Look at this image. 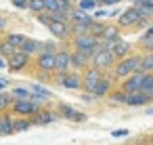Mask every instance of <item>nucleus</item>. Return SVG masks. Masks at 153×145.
Instances as JSON below:
<instances>
[{"label":"nucleus","instance_id":"2","mask_svg":"<svg viewBox=\"0 0 153 145\" xmlns=\"http://www.w3.org/2000/svg\"><path fill=\"white\" fill-rule=\"evenodd\" d=\"M71 42H74V51L84 53V55H88V57H92V55H94V51L99 49V38H94V36H90V34L74 36V38H71Z\"/></svg>","mask_w":153,"mask_h":145},{"label":"nucleus","instance_id":"13","mask_svg":"<svg viewBox=\"0 0 153 145\" xmlns=\"http://www.w3.org/2000/svg\"><path fill=\"white\" fill-rule=\"evenodd\" d=\"M88 65H90V57H88V55L78 53V51H71V53H69V67H71L74 72H80V74H82Z\"/></svg>","mask_w":153,"mask_h":145},{"label":"nucleus","instance_id":"42","mask_svg":"<svg viewBox=\"0 0 153 145\" xmlns=\"http://www.w3.org/2000/svg\"><path fill=\"white\" fill-rule=\"evenodd\" d=\"M94 17H97V21H99L101 17H107V11H97V15H94Z\"/></svg>","mask_w":153,"mask_h":145},{"label":"nucleus","instance_id":"40","mask_svg":"<svg viewBox=\"0 0 153 145\" xmlns=\"http://www.w3.org/2000/svg\"><path fill=\"white\" fill-rule=\"evenodd\" d=\"M117 2H122V0H97V4H103V7H113Z\"/></svg>","mask_w":153,"mask_h":145},{"label":"nucleus","instance_id":"9","mask_svg":"<svg viewBox=\"0 0 153 145\" xmlns=\"http://www.w3.org/2000/svg\"><path fill=\"white\" fill-rule=\"evenodd\" d=\"M101 76H103V72H99V70H94V67L88 65V67L82 72V90L92 93V88L97 86V82L101 80Z\"/></svg>","mask_w":153,"mask_h":145},{"label":"nucleus","instance_id":"8","mask_svg":"<svg viewBox=\"0 0 153 145\" xmlns=\"http://www.w3.org/2000/svg\"><path fill=\"white\" fill-rule=\"evenodd\" d=\"M57 116L63 118V120H69V122H86V114L78 111L76 107H71V105H67V103H59Z\"/></svg>","mask_w":153,"mask_h":145},{"label":"nucleus","instance_id":"45","mask_svg":"<svg viewBox=\"0 0 153 145\" xmlns=\"http://www.w3.org/2000/svg\"><path fill=\"white\" fill-rule=\"evenodd\" d=\"M145 36H153V23H149V28H147V32H145Z\"/></svg>","mask_w":153,"mask_h":145},{"label":"nucleus","instance_id":"41","mask_svg":"<svg viewBox=\"0 0 153 145\" xmlns=\"http://www.w3.org/2000/svg\"><path fill=\"white\" fill-rule=\"evenodd\" d=\"M128 130H113V137H126Z\"/></svg>","mask_w":153,"mask_h":145},{"label":"nucleus","instance_id":"46","mask_svg":"<svg viewBox=\"0 0 153 145\" xmlns=\"http://www.w3.org/2000/svg\"><path fill=\"white\" fill-rule=\"evenodd\" d=\"M147 97H149V101H151V103H153V86H151V88H149V90H147Z\"/></svg>","mask_w":153,"mask_h":145},{"label":"nucleus","instance_id":"28","mask_svg":"<svg viewBox=\"0 0 153 145\" xmlns=\"http://www.w3.org/2000/svg\"><path fill=\"white\" fill-rule=\"evenodd\" d=\"M105 28H107V23H101V21L92 19V23H90V30H88V34H90V36H94V38H101V34L105 32Z\"/></svg>","mask_w":153,"mask_h":145},{"label":"nucleus","instance_id":"31","mask_svg":"<svg viewBox=\"0 0 153 145\" xmlns=\"http://www.w3.org/2000/svg\"><path fill=\"white\" fill-rule=\"evenodd\" d=\"M107 97H109L111 103H117V105H124V103H126V93H122L120 88H117V90H111Z\"/></svg>","mask_w":153,"mask_h":145},{"label":"nucleus","instance_id":"44","mask_svg":"<svg viewBox=\"0 0 153 145\" xmlns=\"http://www.w3.org/2000/svg\"><path fill=\"white\" fill-rule=\"evenodd\" d=\"M82 99H84V101H92V99H94V97H92V95H90V93H84V95H82Z\"/></svg>","mask_w":153,"mask_h":145},{"label":"nucleus","instance_id":"33","mask_svg":"<svg viewBox=\"0 0 153 145\" xmlns=\"http://www.w3.org/2000/svg\"><path fill=\"white\" fill-rule=\"evenodd\" d=\"M15 53V49L7 42V40H0V57H4V59H9L11 55Z\"/></svg>","mask_w":153,"mask_h":145},{"label":"nucleus","instance_id":"16","mask_svg":"<svg viewBox=\"0 0 153 145\" xmlns=\"http://www.w3.org/2000/svg\"><path fill=\"white\" fill-rule=\"evenodd\" d=\"M55 72H69V51L67 49H57L55 53Z\"/></svg>","mask_w":153,"mask_h":145},{"label":"nucleus","instance_id":"4","mask_svg":"<svg viewBox=\"0 0 153 145\" xmlns=\"http://www.w3.org/2000/svg\"><path fill=\"white\" fill-rule=\"evenodd\" d=\"M55 84H61L69 90H82V74L80 72H61L55 74Z\"/></svg>","mask_w":153,"mask_h":145},{"label":"nucleus","instance_id":"21","mask_svg":"<svg viewBox=\"0 0 153 145\" xmlns=\"http://www.w3.org/2000/svg\"><path fill=\"white\" fill-rule=\"evenodd\" d=\"M90 21H92V17H88V13H82V11L74 9L69 13V21L67 23H90Z\"/></svg>","mask_w":153,"mask_h":145},{"label":"nucleus","instance_id":"10","mask_svg":"<svg viewBox=\"0 0 153 145\" xmlns=\"http://www.w3.org/2000/svg\"><path fill=\"white\" fill-rule=\"evenodd\" d=\"M143 76H145V72H134V74H130L128 78H124V80H122V84H120V90H122V93H126V95L140 90Z\"/></svg>","mask_w":153,"mask_h":145},{"label":"nucleus","instance_id":"3","mask_svg":"<svg viewBox=\"0 0 153 145\" xmlns=\"http://www.w3.org/2000/svg\"><path fill=\"white\" fill-rule=\"evenodd\" d=\"M113 65H115V59H113L111 51H107V49H97L94 55L90 57V67H94L99 72H111Z\"/></svg>","mask_w":153,"mask_h":145},{"label":"nucleus","instance_id":"36","mask_svg":"<svg viewBox=\"0 0 153 145\" xmlns=\"http://www.w3.org/2000/svg\"><path fill=\"white\" fill-rule=\"evenodd\" d=\"M151 86H153V74H145V76H143V82H140V90L147 93Z\"/></svg>","mask_w":153,"mask_h":145},{"label":"nucleus","instance_id":"19","mask_svg":"<svg viewBox=\"0 0 153 145\" xmlns=\"http://www.w3.org/2000/svg\"><path fill=\"white\" fill-rule=\"evenodd\" d=\"M13 120L11 111L0 114V135H13Z\"/></svg>","mask_w":153,"mask_h":145},{"label":"nucleus","instance_id":"49","mask_svg":"<svg viewBox=\"0 0 153 145\" xmlns=\"http://www.w3.org/2000/svg\"><path fill=\"white\" fill-rule=\"evenodd\" d=\"M147 114H149V116H153V107H149V109H147Z\"/></svg>","mask_w":153,"mask_h":145},{"label":"nucleus","instance_id":"27","mask_svg":"<svg viewBox=\"0 0 153 145\" xmlns=\"http://www.w3.org/2000/svg\"><path fill=\"white\" fill-rule=\"evenodd\" d=\"M15 118V116H13ZM32 126V120L30 118H15L13 120V132H23Z\"/></svg>","mask_w":153,"mask_h":145},{"label":"nucleus","instance_id":"34","mask_svg":"<svg viewBox=\"0 0 153 145\" xmlns=\"http://www.w3.org/2000/svg\"><path fill=\"white\" fill-rule=\"evenodd\" d=\"M44 2V13H55L61 9V2L59 0H42Z\"/></svg>","mask_w":153,"mask_h":145},{"label":"nucleus","instance_id":"24","mask_svg":"<svg viewBox=\"0 0 153 145\" xmlns=\"http://www.w3.org/2000/svg\"><path fill=\"white\" fill-rule=\"evenodd\" d=\"M4 40H7V42H9V44H11L15 51H19V49L23 46V42L27 40V36H23V34H9Z\"/></svg>","mask_w":153,"mask_h":145},{"label":"nucleus","instance_id":"35","mask_svg":"<svg viewBox=\"0 0 153 145\" xmlns=\"http://www.w3.org/2000/svg\"><path fill=\"white\" fill-rule=\"evenodd\" d=\"M140 46L145 53H153V36H143L140 38Z\"/></svg>","mask_w":153,"mask_h":145},{"label":"nucleus","instance_id":"43","mask_svg":"<svg viewBox=\"0 0 153 145\" xmlns=\"http://www.w3.org/2000/svg\"><path fill=\"white\" fill-rule=\"evenodd\" d=\"M4 28H7V17L0 15V30H4Z\"/></svg>","mask_w":153,"mask_h":145},{"label":"nucleus","instance_id":"15","mask_svg":"<svg viewBox=\"0 0 153 145\" xmlns=\"http://www.w3.org/2000/svg\"><path fill=\"white\" fill-rule=\"evenodd\" d=\"M111 55H113V59L115 61H120V59H126L128 55H132V44L128 42V40H117L115 44H113V49H111Z\"/></svg>","mask_w":153,"mask_h":145},{"label":"nucleus","instance_id":"14","mask_svg":"<svg viewBox=\"0 0 153 145\" xmlns=\"http://www.w3.org/2000/svg\"><path fill=\"white\" fill-rule=\"evenodd\" d=\"M30 59H32V57H27L25 53H21V51H15V53H13L9 59H7V65H9V70H13V72H19V70H25V67H27Z\"/></svg>","mask_w":153,"mask_h":145},{"label":"nucleus","instance_id":"12","mask_svg":"<svg viewBox=\"0 0 153 145\" xmlns=\"http://www.w3.org/2000/svg\"><path fill=\"white\" fill-rule=\"evenodd\" d=\"M34 63H36V70H40L42 74H51L55 72V53H38Z\"/></svg>","mask_w":153,"mask_h":145},{"label":"nucleus","instance_id":"5","mask_svg":"<svg viewBox=\"0 0 153 145\" xmlns=\"http://www.w3.org/2000/svg\"><path fill=\"white\" fill-rule=\"evenodd\" d=\"M145 25H149V21H143V19L138 17L134 4H132L130 9H126V11L120 15V19H117V28H145Z\"/></svg>","mask_w":153,"mask_h":145},{"label":"nucleus","instance_id":"38","mask_svg":"<svg viewBox=\"0 0 153 145\" xmlns=\"http://www.w3.org/2000/svg\"><path fill=\"white\" fill-rule=\"evenodd\" d=\"M59 2H61V9L63 11H67V13L74 11V0H59Z\"/></svg>","mask_w":153,"mask_h":145},{"label":"nucleus","instance_id":"20","mask_svg":"<svg viewBox=\"0 0 153 145\" xmlns=\"http://www.w3.org/2000/svg\"><path fill=\"white\" fill-rule=\"evenodd\" d=\"M19 51H21V53H25L27 57H34V55H38V51H40V40L27 38V40L23 42V46H21Z\"/></svg>","mask_w":153,"mask_h":145},{"label":"nucleus","instance_id":"29","mask_svg":"<svg viewBox=\"0 0 153 145\" xmlns=\"http://www.w3.org/2000/svg\"><path fill=\"white\" fill-rule=\"evenodd\" d=\"M97 7V0H78V2L74 4V9H78V11H82V13H88V11H92Z\"/></svg>","mask_w":153,"mask_h":145},{"label":"nucleus","instance_id":"23","mask_svg":"<svg viewBox=\"0 0 153 145\" xmlns=\"http://www.w3.org/2000/svg\"><path fill=\"white\" fill-rule=\"evenodd\" d=\"M11 105H13V97L9 90H0V114L4 111H11Z\"/></svg>","mask_w":153,"mask_h":145},{"label":"nucleus","instance_id":"22","mask_svg":"<svg viewBox=\"0 0 153 145\" xmlns=\"http://www.w3.org/2000/svg\"><path fill=\"white\" fill-rule=\"evenodd\" d=\"M140 72L153 74V53H143L140 55Z\"/></svg>","mask_w":153,"mask_h":145},{"label":"nucleus","instance_id":"39","mask_svg":"<svg viewBox=\"0 0 153 145\" xmlns=\"http://www.w3.org/2000/svg\"><path fill=\"white\" fill-rule=\"evenodd\" d=\"M15 9H27V0H11Z\"/></svg>","mask_w":153,"mask_h":145},{"label":"nucleus","instance_id":"18","mask_svg":"<svg viewBox=\"0 0 153 145\" xmlns=\"http://www.w3.org/2000/svg\"><path fill=\"white\" fill-rule=\"evenodd\" d=\"M149 103H151V101H149L147 93H143V90H136V93L126 95V105H130V107H145V105H149Z\"/></svg>","mask_w":153,"mask_h":145},{"label":"nucleus","instance_id":"48","mask_svg":"<svg viewBox=\"0 0 153 145\" xmlns=\"http://www.w3.org/2000/svg\"><path fill=\"white\" fill-rule=\"evenodd\" d=\"M0 67H7V59H2V57H0Z\"/></svg>","mask_w":153,"mask_h":145},{"label":"nucleus","instance_id":"32","mask_svg":"<svg viewBox=\"0 0 153 145\" xmlns=\"http://www.w3.org/2000/svg\"><path fill=\"white\" fill-rule=\"evenodd\" d=\"M27 9H30L34 15L44 13V2H42V0H27Z\"/></svg>","mask_w":153,"mask_h":145},{"label":"nucleus","instance_id":"50","mask_svg":"<svg viewBox=\"0 0 153 145\" xmlns=\"http://www.w3.org/2000/svg\"><path fill=\"white\" fill-rule=\"evenodd\" d=\"M151 145H153V135H151Z\"/></svg>","mask_w":153,"mask_h":145},{"label":"nucleus","instance_id":"1","mask_svg":"<svg viewBox=\"0 0 153 145\" xmlns=\"http://www.w3.org/2000/svg\"><path fill=\"white\" fill-rule=\"evenodd\" d=\"M140 55L143 53H132V55H128L126 59H120V61H115V65L111 67V76H113V80H124V78H128L130 74H134V72H140Z\"/></svg>","mask_w":153,"mask_h":145},{"label":"nucleus","instance_id":"37","mask_svg":"<svg viewBox=\"0 0 153 145\" xmlns=\"http://www.w3.org/2000/svg\"><path fill=\"white\" fill-rule=\"evenodd\" d=\"M36 19H38V23H44L46 28H48V25H51V21H53V19H51V13H38V15H36Z\"/></svg>","mask_w":153,"mask_h":145},{"label":"nucleus","instance_id":"26","mask_svg":"<svg viewBox=\"0 0 153 145\" xmlns=\"http://www.w3.org/2000/svg\"><path fill=\"white\" fill-rule=\"evenodd\" d=\"M30 93H32L34 97H38V99H44V101H48V99H53V93H51L48 88H44V86H40V84H34V86L30 88Z\"/></svg>","mask_w":153,"mask_h":145},{"label":"nucleus","instance_id":"47","mask_svg":"<svg viewBox=\"0 0 153 145\" xmlns=\"http://www.w3.org/2000/svg\"><path fill=\"white\" fill-rule=\"evenodd\" d=\"M7 88V80H0V90H4Z\"/></svg>","mask_w":153,"mask_h":145},{"label":"nucleus","instance_id":"51","mask_svg":"<svg viewBox=\"0 0 153 145\" xmlns=\"http://www.w3.org/2000/svg\"><path fill=\"white\" fill-rule=\"evenodd\" d=\"M134 145H140V143H134Z\"/></svg>","mask_w":153,"mask_h":145},{"label":"nucleus","instance_id":"7","mask_svg":"<svg viewBox=\"0 0 153 145\" xmlns=\"http://www.w3.org/2000/svg\"><path fill=\"white\" fill-rule=\"evenodd\" d=\"M42 107H38V105H34L32 101H13V105H11V116H15V118H32L36 111H40Z\"/></svg>","mask_w":153,"mask_h":145},{"label":"nucleus","instance_id":"6","mask_svg":"<svg viewBox=\"0 0 153 145\" xmlns=\"http://www.w3.org/2000/svg\"><path fill=\"white\" fill-rule=\"evenodd\" d=\"M113 76H111V72H103V76H101V80L97 82V86L92 88V97L94 99H105L111 90H113Z\"/></svg>","mask_w":153,"mask_h":145},{"label":"nucleus","instance_id":"25","mask_svg":"<svg viewBox=\"0 0 153 145\" xmlns=\"http://www.w3.org/2000/svg\"><path fill=\"white\" fill-rule=\"evenodd\" d=\"M11 93V97H13V101H30V88H23V86H17V88H13V90H9Z\"/></svg>","mask_w":153,"mask_h":145},{"label":"nucleus","instance_id":"17","mask_svg":"<svg viewBox=\"0 0 153 145\" xmlns=\"http://www.w3.org/2000/svg\"><path fill=\"white\" fill-rule=\"evenodd\" d=\"M48 30H51V34H53L55 38H59V40L69 38V23H67V21H51Z\"/></svg>","mask_w":153,"mask_h":145},{"label":"nucleus","instance_id":"11","mask_svg":"<svg viewBox=\"0 0 153 145\" xmlns=\"http://www.w3.org/2000/svg\"><path fill=\"white\" fill-rule=\"evenodd\" d=\"M30 120H32V126H34V124H38V126H48V124L57 122V120H59V116H57V111H55V109L42 107V109H40V111H36Z\"/></svg>","mask_w":153,"mask_h":145},{"label":"nucleus","instance_id":"30","mask_svg":"<svg viewBox=\"0 0 153 145\" xmlns=\"http://www.w3.org/2000/svg\"><path fill=\"white\" fill-rule=\"evenodd\" d=\"M134 4H136V7H140V9L147 13V17H149V19L153 17V0H134Z\"/></svg>","mask_w":153,"mask_h":145}]
</instances>
